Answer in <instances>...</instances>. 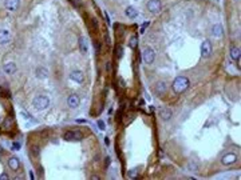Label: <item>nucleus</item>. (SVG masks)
I'll return each instance as SVG.
<instances>
[{
  "instance_id": "obj_8",
  "label": "nucleus",
  "mask_w": 241,
  "mask_h": 180,
  "mask_svg": "<svg viewBox=\"0 0 241 180\" xmlns=\"http://www.w3.org/2000/svg\"><path fill=\"white\" fill-rule=\"evenodd\" d=\"M70 79L75 83L82 84L84 82V73L82 71H79V69H75V71H72L71 73H70Z\"/></svg>"
},
{
  "instance_id": "obj_34",
  "label": "nucleus",
  "mask_w": 241,
  "mask_h": 180,
  "mask_svg": "<svg viewBox=\"0 0 241 180\" xmlns=\"http://www.w3.org/2000/svg\"><path fill=\"white\" fill-rule=\"evenodd\" d=\"M104 144H106V146H109V144H110V139L109 138H104Z\"/></svg>"
},
{
  "instance_id": "obj_27",
  "label": "nucleus",
  "mask_w": 241,
  "mask_h": 180,
  "mask_svg": "<svg viewBox=\"0 0 241 180\" xmlns=\"http://www.w3.org/2000/svg\"><path fill=\"white\" fill-rule=\"evenodd\" d=\"M98 127H99V129H104V128H106V124H104V122H103V120H98Z\"/></svg>"
},
{
  "instance_id": "obj_15",
  "label": "nucleus",
  "mask_w": 241,
  "mask_h": 180,
  "mask_svg": "<svg viewBox=\"0 0 241 180\" xmlns=\"http://www.w3.org/2000/svg\"><path fill=\"white\" fill-rule=\"evenodd\" d=\"M16 64H15L13 62H7L6 64L3 66V71L6 72L7 75H13L15 72H16Z\"/></svg>"
},
{
  "instance_id": "obj_20",
  "label": "nucleus",
  "mask_w": 241,
  "mask_h": 180,
  "mask_svg": "<svg viewBox=\"0 0 241 180\" xmlns=\"http://www.w3.org/2000/svg\"><path fill=\"white\" fill-rule=\"evenodd\" d=\"M36 76L39 78V79H46L47 76H48V71L46 68H43V67H39L38 69H36Z\"/></svg>"
},
{
  "instance_id": "obj_37",
  "label": "nucleus",
  "mask_w": 241,
  "mask_h": 180,
  "mask_svg": "<svg viewBox=\"0 0 241 180\" xmlns=\"http://www.w3.org/2000/svg\"><path fill=\"white\" fill-rule=\"evenodd\" d=\"M0 153H3V148H2V146H0Z\"/></svg>"
},
{
  "instance_id": "obj_25",
  "label": "nucleus",
  "mask_w": 241,
  "mask_h": 180,
  "mask_svg": "<svg viewBox=\"0 0 241 180\" xmlns=\"http://www.w3.org/2000/svg\"><path fill=\"white\" fill-rule=\"evenodd\" d=\"M31 153L34 155V156H39V153H40L39 147H32V148H31Z\"/></svg>"
},
{
  "instance_id": "obj_12",
  "label": "nucleus",
  "mask_w": 241,
  "mask_h": 180,
  "mask_svg": "<svg viewBox=\"0 0 241 180\" xmlns=\"http://www.w3.org/2000/svg\"><path fill=\"white\" fill-rule=\"evenodd\" d=\"M67 104H68V107L70 108H78L79 107V104H80V99L77 93H72V95H70L68 99H67Z\"/></svg>"
},
{
  "instance_id": "obj_7",
  "label": "nucleus",
  "mask_w": 241,
  "mask_h": 180,
  "mask_svg": "<svg viewBox=\"0 0 241 180\" xmlns=\"http://www.w3.org/2000/svg\"><path fill=\"white\" fill-rule=\"evenodd\" d=\"M237 162V156H236L234 153L229 152V153H225L222 158H221V163L224 164V166H230V164H234Z\"/></svg>"
},
{
  "instance_id": "obj_11",
  "label": "nucleus",
  "mask_w": 241,
  "mask_h": 180,
  "mask_svg": "<svg viewBox=\"0 0 241 180\" xmlns=\"http://www.w3.org/2000/svg\"><path fill=\"white\" fill-rule=\"evenodd\" d=\"M168 91V86H166V83L165 82H158L157 84H155V87H154V92L157 96H163L165 93H166Z\"/></svg>"
},
{
  "instance_id": "obj_35",
  "label": "nucleus",
  "mask_w": 241,
  "mask_h": 180,
  "mask_svg": "<svg viewBox=\"0 0 241 180\" xmlns=\"http://www.w3.org/2000/svg\"><path fill=\"white\" fill-rule=\"evenodd\" d=\"M100 178L98 176V175H94V176H91V180H99Z\"/></svg>"
},
{
  "instance_id": "obj_2",
  "label": "nucleus",
  "mask_w": 241,
  "mask_h": 180,
  "mask_svg": "<svg viewBox=\"0 0 241 180\" xmlns=\"http://www.w3.org/2000/svg\"><path fill=\"white\" fill-rule=\"evenodd\" d=\"M32 106L38 109V111H44L50 107V99L46 95H38L32 99Z\"/></svg>"
},
{
  "instance_id": "obj_13",
  "label": "nucleus",
  "mask_w": 241,
  "mask_h": 180,
  "mask_svg": "<svg viewBox=\"0 0 241 180\" xmlns=\"http://www.w3.org/2000/svg\"><path fill=\"white\" fill-rule=\"evenodd\" d=\"M173 116V111L170 108L168 107H163V108H161V111H159V118L163 120V122H168V120H170Z\"/></svg>"
},
{
  "instance_id": "obj_33",
  "label": "nucleus",
  "mask_w": 241,
  "mask_h": 180,
  "mask_svg": "<svg viewBox=\"0 0 241 180\" xmlns=\"http://www.w3.org/2000/svg\"><path fill=\"white\" fill-rule=\"evenodd\" d=\"M13 148H15V149H19V148H20V144H19V143H13Z\"/></svg>"
},
{
  "instance_id": "obj_31",
  "label": "nucleus",
  "mask_w": 241,
  "mask_h": 180,
  "mask_svg": "<svg viewBox=\"0 0 241 180\" xmlns=\"http://www.w3.org/2000/svg\"><path fill=\"white\" fill-rule=\"evenodd\" d=\"M8 175L7 173H0V180H8Z\"/></svg>"
},
{
  "instance_id": "obj_24",
  "label": "nucleus",
  "mask_w": 241,
  "mask_h": 180,
  "mask_svg": "<svg viewBox=\"0 0 241 180\" xmlns=\"http://www.w3.org/2000/svg\"><path fill=\"white\" fill-rule=\"evenodd\" d=\"M138 173H139L138 168H134V169H131V171L129 172V178H130V179H137V178H138Z\"/></svg>"
},
{
  "instance_id": "obj_10",
  "label": "nucleus",
  "mask_w": 241,
  "mask_h": 180,
  "mask_svg": "<svg viewBox=\"0 0 241 180\" xmlns=\"http://www.w3.org/2000/svg\"><path fill=\"white\" fill-rule=\"evenodd\" d=\"M20 6V0H6L4 2V7L9 12H15Z\"/></svg>"
},
{
  "instance_id": "obj_39",
  "label": "nucleus",
  "mask_w": 241,
  "mask_h": 180,
  "mask_svg": "<svg viewBox=\"0 0 241 180\" xmlns=\"http://www.w3.org/2000/svg\"><path fill=\"white\" fill-rule=\"evenodd\" d=\"M0 124H2V119H0Z\"/></svg>"
},
{
  "instance_id": "obj_36",
  "label": "nucleus",
  "mask_w": 241,
  "mask_h": 180,
  "mask_svg": "<svg viewBox=\"0 0 241 180\" xmlns=\"http://www.w3.org/2000/svg\"><path fill=\"white\" fill-rule=\"evenodd\" d=\"M34 178H35V176H34V172L31 171V172H29V179H34Z\"/></svg>"
},
{
  "instance_id": "obj_5",
  "label": "nucleus",
  "mask_w": 241,
  "mask_h": 180,
  "mask_svg": "<svg viewBox=\"0 0 241 180\" xmlns=\"http://www.w3.org/2000/svg\"><path fill=\"white\" fill-rule=\"evenodd\" d=\"M146 8H147L149 12L158 13V12H161V9H162V3H161V0H149L146 3Z\"/></svg>"
},
{
  "instance_id": "obj_6",
  "label": "nucleus",
  "mask_w": 241,
  "mask_h": 180,
  "mask_svg": "<svg viewBox=\"0 0 241 180\" xmlns=\"http://www.w3.org/2000/svg\"><path fill=\"white\" fill-rule=\"evenodd\" d=\"M63 139L67 140V142H74V140H82L83 139V133L80 131H67L64 132L63 135Z\"/></svg>"
},
{
  "instance_id": "obj_40",
  "label": "nucleus",
  "mask_w": 241,
  "mask_h": 180,
  "mask_svg": "<svg viewBox=\"0 0 241 180\" xmlns=\"http://www.w3.org/2000/svg\"><path fill=\"white\" fill-rule=\"evenodd\" d=\"M236 2H238V0H236Z\"/></svg>"
},
{
  "instance_id": "obj_23",
  "label": "nucleus",
  "mask_w": 241,
  "mask_h": 180,
  "mask_svg": "<svg viewBox=\"0 0 241 180\" xmlns=\"http://www.w3.org/2000/svg\"><path fill=\"white\" fill-rule=\"evenodd\" d=\"M12 126V119L11 118H6V120H4V123H3V128L4 129H9Z\"/></svg>"
},
{
  "instance_id": "obj_38",
  "label": "nucleus",
  "mask_w": 241,
  "mask_h": 180,
  "mask_svg": "<svg viewBox=\"0 0 241 180\" xmlns=\"http://www.w3.org/2000/svg\"><path fill=\"white\" fill-rule=\"evenodd\" d=\"M0 92H2V87H0Z\"/></svg>"
},
{
  "instance_id": "obj_22",
  "label": "nucleus",
  "mask_w": 241,
  "mask_h": 180,
  "mask_svg": "<svg viewBox=\"0 0 241 180\" xmlns=\"http://www.w3.org/2000/svg\"><path fill=\"white\" fill-rule=\"evenodd\" d=\"M115 56H117L118 59H120V58L123 56V48H122V46H120V44L115 47Z\"/></svg>"
},
{
  "instance_id": "obj_29",
  "label": "nucleus",
  "mask_w": 241,
  "mask_h": 180,
  "mask_svg": "<svg viewBox=\"0 0 241 180\" xmlns=\"http://www.w3.org/2000/svg\"><path fill=\"white\" fill-rule=\"evenodd\" d=\"M118 82H119V84H120V87H122V88H125V87H126V82H125V80H123V78H118Z\"/></svg>"
},
{
  "instance_id": "obj_14",
  "label": "nucleus",
  "mask_w": 241,
  "mask_h": 180,
  "mask_svg": "<svg viewBox=\"0 0 241 180\" xmlns=\"http://www.w3.org/2000/svg\"><path fill=\"white\" fill-rule=\"evenodd\" d=\"M79 49L82 55H86L88 52V40L86 36H80L79 38Z\"/></svg>"
},
{
  "instance_id": "obj_30",
  "label": "nucleus",
  "mask_w": 241,
  "mask_h": 180,
  "mask_svg": "<svg viewBox=\"0 0 241 180\" xmlns=\"http://www.w3.org/2000/svg\"><path fill=\"white\" fill-rule=\"evenodd\" d=\"M95 51H97V53H100V43H95Z\"/></svg>"
},
{
  "instance_id": "obj_19",
  "label": "nucleus",
  "mask_w": 241,
  "mask_h": 180,
  "mask_svg": "<svg viewBox=\"0 0 241 180\" xmlns=\"http://www.w3.org/2000/svg\"><path fill=\"white\" fill-rule=\"evenodd\" d=\"M125 13H126V16H127L129 19H135V18L138 16V11H137V9H135L134 7H131V6H129V7L126 8Z\"/></svg>"
},
{
  "instance_id": "obj_9",
  "label": "nucleus",
  "mask_w": 241,
  "mask_h": 180,
  "mask_svg": "<svg viewBox=\"0 0 241 180\" xmlns=\"http://www.w3.org/2000/svg\"><path fill=\"white\" fill-rule=\"evenodd\" d=\"M11 32L8 31V29H0V44L2 46H6V44H8L9 42H11Z\"/></svg>"
},
{
  "instance_id": "obj_17",
  "label": "nucleus",
  "mask_w": 241,
  "mask_h": 180,
  "mask_svg": "<svg viewBox=\"0 0 241 180\" xmlns=\"http://www.w3.org/2000/svg\"><path fill=\"white\" fill-rule=\"evenodd\" d=\"M8 167L12 169V171H19V168H20V160L18 158H9L8 159Z\"/></svg>"
},
{
  "instance_id": "obj_26",
  "label": "nucleus",
  "mask_w": 241,
  "mask_h": 180,
  "mask_svg": "<svg viewBox=\"0 0 241 180\" xmlns=\"http://www.w3.org/2000/svg\"><path fill=\"white\" fill-rule=\"evenodd\" d=\"M110 164H111V158H110V156H106V158H104V167H110Z\"/></svg>"
},
{
  "instance_id": "obj_18",
  "label": "nucleus",
  "mask_w": 241,
  "mask_h": 180,
  "mask_svg": "<svg viewBox=\"0 0 241 180\" xmlns=\"http://www.w3.org/2000/svg\"><path fill=\"white\" fill-rule=\"evenodd\" d=\"M240 56H241V49L237 46H232L230 48V58H232L234 62H240Z\"/></svg>"
},
{
  "instance_id": "obj_4",
  "label": "nucleus",
  "mask_w": 241,
  "mask_h": 180,
  "mask_svg": "<svg viewBox=\"0 0 241 180\" xmlns=\"http://www.w3.org/2000/svg\"><path fill=\"white\" fill-rule=\"evenodd\" d=\"M212 52H213V47H212V43L209 40H204L202 44H201V56L204 59H208L212 56Z\"/></svg>"
},
{
  "instance_id": "obj_16",
  "label": "nucleus",
  "mask_w": 241,
  "mask_h": 180,
  "mask_svg": "<svg viewBox=\"0 0 241 180\" xmlns=\"http://www.w3.org/2000/svg\"><path fill=\"white\" fill-rule=\"evenodd\" d=\"M210 32H212V35L214 38H222L224 36V28L221 24H214V26L212 27V29H210Z\"/></svg>"
},
{
  "instance_id": "obj_1",
  "label": "nucleus",
  "mask_w": 241,
  "mask_h": 180,
  "mask_svg": "<svg viewBox=\"0 0 241 180\" xmlns=\"http://www.w3.org/2000/svg\"><path fill=\"white\" fill-rule=\"evenodd\" d=\"M172 87H173V91L177 95H179V93L185 92L190 87V82H189V79L186 76H177L174 79Z\"/></svg>"
},
{
  "instance_id": "obj_21",
  "label": "nucleus",
  "mask_w": 241,
  "mask_h": 180,
  "mask_svg": "<svg viewBox=\"0 0 241 180\" xmlns=\"http://www.w3.org/2000/svg\"><path fill=\"white\" fill-rule=\"evenodd\" d=\"M138 46V38H137V35H133L131 38H130L129 40V47L131 48V49H135Z\"/></svg>"
},
{
  "instance_id": "obj_28",
  "label": "nucleus",
  "mask_w": 241,
  "mask_h": 180,
  "mask_svg": "<svg viewBox=\"0 0 241 180\" xmlns=\"http://www.w3.org/2000/svg\"><path fill=\"white\" fill-rule=\"evenodd\" d=\"M106 71H107L109 73H111V72H113V66H111V63H110V62L106 63Z\"/></svg>"
},
{
  "instance_id": "obj_3",
  "label": "nucleus",
  "mask_w": 241,
  "mask_h": 180,
  "mask_svg": "<svg viewBox=\"0 0 241 180\" xmlns=\"http://www.w3.org/2000/svg\"><path fill=\"white\" fill-rule=\"evenodd\" d=\"M142 58H143V62L150 66V64H153L154 60H155V51L152 47H146L142 52Z\"/></svg>"
},
{
  "instance_id": "obj_32",
  "label": "nucleus",
  "mask_w": 241,
  "mask_h": 180,
  "mask_svg": "<svg viewBox=\"0 0 241 180\" xmlns=\"http://www.w3.org/2000/svg\"><path fill=\"white\" fill-rule=\"evenodd\" d=\"M91 22H93V26H94V27H98V20H97V19H93Z\"/></svg>"
}]
</instances>
